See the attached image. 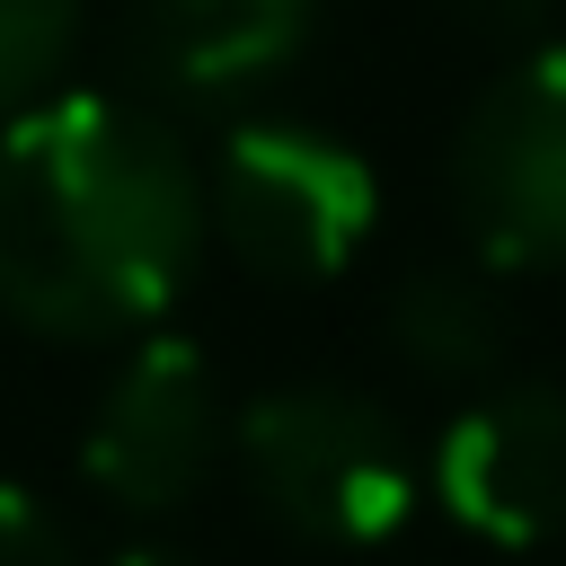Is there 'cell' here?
Wrapping results in <instances>:
<instances>
[{
	"mask_svg": "<svg viewBox=\"0 0 566 566\" xmlns=\"http://www.w3.org/2000/svg\"><path fill=\"white\" fill-rule=\"evenodd\" d=\"M71 35H80V0H0V124L53 97Z\"/></svg>",
	"mask_w": 566,
	"mask_h": 566,
	"instance_id": "9c48e42d",
	"label": "cell"
},
{
	"mask_svg": "<svg viewBox=\"0 0 566 566\" xmlns=\"http://www.w3.org/2000/svg\"><path fill=\"white\" fill-rule=\"evenodd\" d=\"M318 27V0H150L142 53L186 97H239L283 71Z\"/></svg>",
	"mask_w": 566,
	"mask_h": 566,
	"instance_id": "52a82bcc",
	"label": "cell"
},
{
	"mask_svg": "<svg viewBox=\"0 0 566 566\" xmlns=\"http://www.w3.org/2000/svg\"><path fill=\"white\" fill-rule=\"evenodd\" d=\"M115 566H186V557H177V548H124Z\"/></svg>",
	"mask_w": 566,
	"mask_h": 566,
	"instance_id": "7c38bea8",
	"label": "cell"
},
{
	"mask_svg": "<svg viewBox=\"0 0 566 566\" xmlns=\"http://www.w3.org/2000/svg\"><path fill=\"white\" fill-rule=\"evenodd\" d=\"M212 451H221L212 363L186 336H142L88 416V442H80L88 486L115 495L124 513H177L203 486Z\"/></svg>",
	"mask_w": 566,
	"mask_h": 566,
	"instance_id": "5b68a950",
	"label": "cell"
},
{
	"mask_svg": "<svg viewBox=\"0 0 566 566\" xmlns=\"http://www.w3.org/2000/svg\"><path fill=\"white\" fill-rule=\"evenodd\" d=\"M451 212L495 274L566 265V44L478 88L451 133Z\"/></svg>",
	"mask_w": 566,
	"mask_h": 566,
	"instance_id": "277c9868",
	"label": "cell"
},
{
	"mask_svg": "<svg viewBox=\"0 0 566 566\" xmlns=\"http://www.w3.org/2000/svg\"><path fill=\"white\" fill-rule=\"evenodd\" d=\"M203 177L124 97H35L0 124V310L35 336L159 318L203 248Z\"/></svg>",
	"mask_w": 566,
	"mask_h": 566,
	"instance_id": "6da1fadb",
	"label": "cell"
},
{
	"mask_svg": "<svg viewBox=\"0 0 566 566\" xmlns=\"http://www.w3.org/2000/svg\"><path fill=\"white\" fill-rule=\"evenodd\" d=\"M380 212V177L318 124H239L212 159L203 221L265 283H327Z\"/></svg>",
	"mask_w": 566,
	"mask_h": 566,
	"instance_id": "3957f363",
	"label": "cell"
},
{
	"mask_svg": "<svg viewBox=\"0 0 566 566\" xmlns=\"http://www.w3.org/2000/svg\"><path fill=\"white\" fill-rule=\"evenodd\" d=\"M460 9H469L478 27H531V18H539V0H460Z\"/></svg>",
	"mask_w": 566,
	"mask_h": 566,
	"instance_id": "8fae6325",
	"label": "cell"
},
{
	"mask_svg": "<svg viewBox=\"0 0 566 566\" xmlns=\"http://www.w3.org/2000/svg\"><path fill=\"white\" fill-rule=\"evenodd\" d=\"M433 495L460 531L495 548H539L566 531V389L495 380L433 442Z\"/></svg>",
	"mask_w": 566,
	"mask_h": 566,
	"instance_id": "8992f818",
	"label": "cell"
},
{
	"mask_svg": "<svg viewBox=\"0 0 566 566\" xmlns=\"http://www.w3.org/2000/svg\"><path fill=\"white\" fill-rule=\"evenodd\" d=\"M0 566H71L62 522H53L18 478H0Z\"/></svg>",
	"mask_w": 566,
	"mask_h": 566,
	"instance_id": "30bf717a",
	"label": "cell"
},
{
	"mask_svg": "<svg viewBox=\"0 0 566 566\" xmlns=\"http://www.w3.org/2000/svg\"><path fill=\"white\" fill-rule=\"evenodd\" d=\"M495 265H424L389 292V345L424 380H486L504 363V301L486 292Z\"/></svg>",
	"mask_w": 566,
	"mask_h": 566,
	"instance_id": "ba28073f",
	"label": "cell"
},
{
	"mask_svg": "<svg viewBox=\"0 0 566 566\" xmlns=\"http://www.w3.org/2000/svg\"><path fill=\"white\" fill-rule=\"evenodd\" d=\"M239 478L310 548H380L416 513L407 433L389 424V407L336 380L265 389L239 416Z\"/></svg>",
	"mask_w": 566,
	"mask_h": 566,
	"instance_id": "7a4b0ae2",
	"label": "cell"
}]
</instances>
